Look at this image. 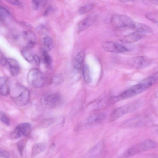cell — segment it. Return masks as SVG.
I'll list each match as a JSON object with an SVG mask.
<instances>
[{"mask_svg":"<svg viewBox=\"0 0 158 158\" xmlns=\"http://www.w3.org/2000/svg\"><path fill=\"white\" fill-rule=\"evenodd\" d=\"M42 42L44 49V51L48 52L52 49L53 46V41L51 37H44L42 39Z\"/></svg>","mask_w":158,"mask_h":158,"instance_id":"7402d4cb","label":"cell"},{"mask_svg":"<svg viewBox=\"0 0 158 158\" xmlns=\"http://www.w3.org/2000/svg\"><path fill=\"white\" fill-rule=\"evenodd\" d=\"M41 103L45 107L53 109L60 105L62 102L60 94L56 92H48L42 96Z\"/></svg>","mask_w":158,"mask_h":158,"instance_id":"277c9868","label":"cell"},{"mask_svg":"<svg viewBox=\"0 0 158 158\" xmlns=\"http://www.w3.org/2000/svg\"><path fill=\"white\" fill-rule=\"evenodd\" d=\"M33 60L35 64L38 65H39L40 63L41 59L40 57L36 55L33 56Z\"/></svg>","mask_w":158,"mask_h":158,"instance_id":"e575fe53","label":"cell"},{"mask_svg":"<svg viewBox=\"0 0 158 158\" xmlns=\"http://www.w3.org/2000/svg\"><path fill=\"white\" fill-rule=\"evenodd\" d=\"M11 98L17 105L23 106L27 105L30 99L29 90L24 86L18 83H16L10 88Z\"/></svg>","mask_w":158,"mask_h":158,"instance_id":"6da1fadb","label":"cell"},{"mask_svg":"<svg viewBox=\"0 0 158 158\" xmlns=\"http://www.w3.org/2000/svg\"><path fill=\"white\" fill-rule=\"evenodd\" d=\"M9 153L0 148V157L3 158H9L10 157Z\"/></svg>","mask_w":158,"mask_h":158,"instance_id":"836d02e7","label":"cell"},{"mask_svg":"<svg viewBox=\"0 0 158 158\" xmlns=\"http://www.w3.org/2000/svg\"><path fill=\"white\" fill-rule=\"evenodd\" d=\"M43 56L44 61L45 64L47 65H50L52 62V58L48 52L43 51Z\"/></svg>","mask_w":158,"mask_h":158,"instance_id":"f1b7e54d","label":"cell"},{"mask_svg":"<svg viewBox=\"0 0 158 158\" xmlns=\"http://www.w3.org/2000/svg\"><path fill=\"white\" fill-rule=\"evenodd\" d=\"M27 81L31 85L35 88L42 87L45 83V77L43 73L39 69H31L27 76Z\"/></svg>","mask_w":158,"mask_h":158,"instance_id":"5b68a950","label":"cell"},{"mask_svg":"<svg viewBox=\"0 0 158 158\" xmlns=\"http://www.w3.org/2000/svg\"><path fill=\"white\" fill-rule=\"evenodd\" d=\"M157 144L152 140L147 139L138 143L128 149L124 156L129 157L156 147Z\"/></svg>","mask_w":158,"mask_h":158,"instance_id":"3957f363","label":"cell"},{"mask_svg":"<svg viewBox=\"0 0 158 158\" xmlns=\"http://www.w3.org/2000/svg\"><path fill=\"white\" fill-rule=\"evenodd\" d=\"M24 145V142L23 140H19L17 143L18 149L21 155L23 153Z\"/></svg>","mask_w":158,"mask_h":158,"instance_id":"4dcf8cb0","label":"cell"},{"mask_svg":"<svg viewBox=\"0 0 158 158\" xmlns=\"http://www.w3.org/2000/svg\"><path fill=\"white\" fill-rule=\"evenodd\" d=\"M10 93V87L6 78L0 77V94L7 96Z\"/></svg>","mask_w":158,"mask_h":158,"instance_id":"ac0fdd59","label":"cell"},{"mask_svg":"<svg viewBox=\"0 0 158 158\" xmlns=\"http://www.w3.org/2000/svg\"><path fill=\"white\" fill-rule=\"evenodd\" d=\"M8 65L10 73L13 76L18 75L20 73V67L19 64L15 59L9 58L6 59V64Z\"/></svg>","mask_w":158,"mask_h":158,"instance_id":"7c38bea8","label":"cell"},{"mask_svg":"<svg viewBox=\"0 0 158 158\" xmlns=\"http://www.w3.org/2000/svg\"><path fill=\"white\" fill-rule=\"evenodd\" d=\"M98 18V15L96 14H92L88 16L79 23L77 26V31L80 32L93 25Z\"/></svg>","mask_w":158,"mask_h":158,"instance_id":"8fae6325","label":"cell"},{"mask_svg":"<svg viewBox=\"0 0 158 158\" xmlns=\"http://www.w3.org/2000/svg\"><path fill=\"white\" fill-rule=\"evenodd\" d=\"M6 64V59L0 50V66H4Z\"/></svg>","mask_w":158,"mask_h":158,"instance_id":"d6a6232c","label":"cell"},{"mask_svg":"<svg viewBox=\"0 0 158 158\" xmlns=\"http://www.w3.org/2000/svg\"><path fill=\"white\" fill-rule=\"evenodd\" d=\"M23 36L24 39L27 43L26 47L29 49L32 48L36 43L34 34L31 31H27L23 32Z\"/></svg>","mask_w":158,"mask_h":158,"instance_id":"2e32d148","label":"cell"},{"mask_svg":"<svg viewBox=\"0 0 158 158\" xmlns=\"http://www.w3.org/2000/svg\"><path fill=\"white\" fill-rule=\"evenodd\" d=\"M84 53L81 51L76 55L74 61V66L76 69L78 70L81 68L84 59Z\"/></svg>","mask_w":158,"mask_h":158,"instance_id":"ffe728a7","label":"cell"},{"mask_svg":"<svg viewBox=\"0 0 158 158\" xmlns=\"http://www.w3.org/2000/svg\"><path fill=\"white\" fill-rule=\"evenodd\" d=\"M21 53L24 59L28 62H31L33 60V56L30 49L24 47L21 50Z\"/></svg>","mask_w":158,"mask_h":158,"instance_id":"603a6c76","label":"cell"},{"mask_svg":"<svg viewBox=\"0 0 158 158\" xmlns=\"http://www.w3.org/2000/svg\"><path fill=\"white\" fill-rule=\"evenodd\" d=\"M93 3H89L80 8L78 10V13L81 15L87 13L92 10L94 7Z\"/></svg>","mask_w":158,"mask_h":158,"instance_id":"cb8c5ba5","label":"cell"},{"mask_svg":"<svg viewBox=\"0 0 158 158\" xmlns=\"http://www.w3.org/2000/svg\"><path fill=\"white\" fill-rule=\"evenodd\" d=\"M130 28L135 31L143 33H150L153 32L152 28L149 26L139 22L133 21Z\"/></svg>","mask_w":158,"mask_h":158,"instance_id":"4fadbf2b","label":"cell"},{"mask_svg":"<svg viewBox=\"0 0 158 158\" xmlns=\"http://www.w3.org/2000/svg\"><path fill=\"white\" fill-rule=\"evenodd\" d=\"M145 16L149 20L155 23H158V14L157 12H148L145 14Z\"/></svg>","mask_w":158,"mask_h":158,"instance_id":"484cf974","label":"cell"},{"mask_svg":"<svg viewBox=\"0 0 158 158\" xmlns=\"http://www.w3.org/2000/svg\"><path fill=\"white\" fill-rule=\"evenodd\" d=\"M41 2V1L32 0L31 1L32 7L34 10H36L38 8Z\"/></svg>","mask_w":158,"mask_h":158,"instance_id":"1f68e13d","label":"cell"},{"mask_svg":"<svg viewBox=\"0 0 158 158\" xmlns=\"http://www.w3.org/2000/svg\"><path fill=\"white\" fill-rule=\"evenodd\" d=\"M45 148V145L44 143H39L35 144L32 148V156H35L38 155L44 151Z\"/></svg>","mask_w":158,"mask_h":158,"instance_id":"44dd1931","label":"cell"},{"mask_svg":"<svg viewBox=\"0 0 158 158\" xmlns=\"http://www.w3.org/2000/svg\"><path fill=\"white\" fill-rule=\"evenodd\" d=\"M9 3L20 7H23V5L22 2L19 0H8L6 1Z\"/></svg>","mask_w":158,"mask_h":158,"instance_id":"f546056e","label":"cell"},{"mask_svg":"<svg viewBox=\"0 0 158 158\" xmlns=\"http://www.w3.org/2000/svg\"><path fill=\"white\" fill-rule=\"evenodd\" d=\"M31 130V125L28 123H24L19 125L10 135L12 139H17L24 135L28 136Z\"/></svg>","mask_w":158,"mask_h":158,"instance_id":"ba28073f","label":"cell"},{"mask_svg":"<svg viewBox=\"0 0 158 158\" xmlns=\"http://www.w3.org/2000/svg\"><path fill=\"white\" fill-rule=\"evenodd\" d=\"M144 123V119L137 117L127 120L122 124L121 127L123 128L135 127L143 125Z\"/></svg>","mask_w":158,"mask_h":158,"instance_id":"5bb4252c","label":"cell"},{"mask_svg":"<svg viewBox=\"0 0 158 158\" xmlns=\"http://www.w3.org/2000/svg\"><path fill=\"white\" fill-rule=\"evenodd\" d=\"M52 10V7L51 6H48L44 11L43 15L44 16L48 15Z\"/></svg>","mask_w":158,"mask_h":158,"instance_id":"d590c367","label":"cell"},{"mask_svg":"<svg viewBox=\"0 0 158 158\" xmlns=\"http://www.w3.org/2000/svg\"><path fill=\"white\" fill-rule=\"evenodd\" d=\"M144 36V35L143 33L135 31L125 35L123 40L126 42L131 43L137 41Z\"/></svg>","mask_w":158,"mask_h":158,"instance_id":"9a60e30c","label":"cell"},{"mask_svg":"<svg viewBox=\"0 0 158 158\" xmlns=\"http://www.w3.org/2000/svg\"><path fill=\"white\" fill-rule=\"evenodd\" d=\"M106 116V114L101 112L95 113L90 116L88 119V122L90 124H97L102 121Z\"/></svg>","mask_w":158,"mask_h":158,"instance_id":"e0dca14e","label":"cell"},{"mask_svg":"<svg viewBox=\"0 0 158 158\" xmlns=\"http://www.w3.org/2000/svg\"><path fill=\"white\" fill-rule=\"evenodd\" d=\"M0 120L6 125H9V119L6 114L2 111H0Z\"/></svg>","mask_w":158,"mask_h":158,"instance_id":"83f0119b","label":"cell"},{"mask_svg":"<svg viewBox=\"0 0 158 158\" xmlns=\"http://www.w3.org/2000/svg\"><path fill=\"white\" fill-rule=\"evenodd\" d=\"M102 47L106 51L116 53H122L128 51L124 46L110 41H106L102 43Z\"/></svg>","mask_w":158,"mask_h":158,"instance_id":"9c48e42d","label":"cell"},{"mask_svg":"<svg viewBox=\"0 0 158 158\" xmlns=\"http://www.w3.org/2000/svg\"><path fill=\"white\" fill-rule=\"evenodd\" d=\"M82 74L84 81L87 83H90L92 81L91 73L88 65L85 63L82 67Z\"/></svg>","mask_w":158,"mask_h":158,"instance_id":"d6986e66","label":"cell"},{"mask_svg":"<svg viewBox=\"0 0 158 158\" xmlns=\"http://www.w3.org/2000/svg\"><path fill=\"white\" fill-rule=\"evenodd\" d=\"M133 21L128 16L122 14H116L111 17L110 23L112 25L116 28L123 27H130Z\"/></svg>","mask_w":158,"mask_h":158,"instance_id":"52a82bcc","label":"cell"},{"mask_svg":"<svg viewBox=\"0 0 158 158\" xmlns=\"http://www.w3.org/2000/svg\"><path fill=\"white\" fill-rule=\"evenodd\" d=\"M151 60L148 58L141 56L133 58L130 61V64L133 67L142 69L146 67L151 64Z\"/></svg>","mask_w":158,"mask_h":158,"instance_id":"30bf717a","label":"cell"},{"mask_svg":"<svg viewBox=\"0 0 158 158\" xmlns=\"http://www.w3.org/2000/svg\"><path fill=\"white\" fill-rule=\"evenodd\" d=\"M152 86L151 84L141 82L129 88L118 96L111 97L110 99V102L114 103L131 98L143 92Z\"/></svg>","mask_w":158,"mask_h":158,"instance_id":"7a4b0ae2","label":"cell"},{"mask_svg":"<svg viewBox=\"0 0 158 158\" xmlns=\"http://www.w3.org/2000/svg\"><path fill=\"white\" fill-rule=\"evenodd\" d=\"M10 15L9 12L7 9L0 6V20H5Z\"/></svg>","mask_w":158,"mask_h":158,"instance_id":"4316f807","label":"cell"},{"mask_svg":"<svg viewBox=\"0 0 158 158\" xmlns=\"http://www.w3.org/2000/svg\"><path fill=\"white\" fill-rule=\"evenodd\" d=\"M52 81L55 85L58 86L63 83L64 81V77L61 74H56L53 76Z\"/></svg>","mask_w":158,"mask_h":158,"instance_id":"d4e9b609","label":"cell"},{"mask_svg":"<svg viewBox=\"0 0 158 158\" xmlns=\"http://www.w3.org/2000/svg\"><path fill=\"white\" fill-rule=\"evenodd\" d=\"M139 105L138 102H135L124 105L116 109L110 115V121H114L125 114L133 111L138 108Z\"/></svg>","mask_w":158,"mask_h":158,"instance_id":"8992f818","label":"cell"}]
</instances>
